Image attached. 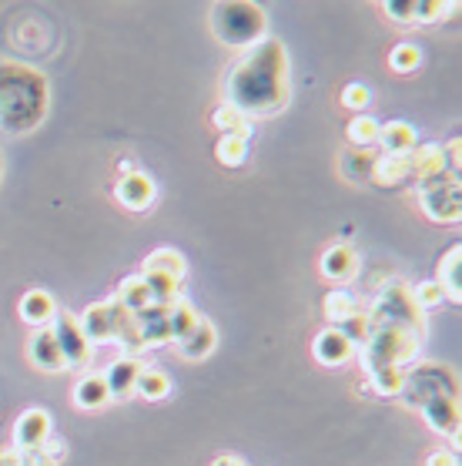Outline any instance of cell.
<instances>
[{"instance_id":"obj_1","label":"cell","mask_w":462,"mask_h":466,"mask_svg":"<svg viewBox=\"0 0 462 466\" xmlns=\"http://www.w3.org/2000/svg\"><path fill=\"white\" fill-rule=\"evenodd\" d=\"M225 105L238 107L248 121L272 117L288 105V51L282 41L265 37L228 67Z\"/></svg>"},{"instance_id":"obj_2","label":"cell","mask_w":462,"mask_h":466,"mask_svg":"<svg viewBox=\"0 0 462 466\" xmlns=\"http://www.w3.org/2000/svg\"><path fill=\"white\" fill-rule=\"evenodd\" d=\"M402 400L419 410L422 420L436 430V433L452 436V443L459 446V382L449 366H416L406 370V382H402Z\"/></svg>"},{"instance_id":"obj_3","label":"cell","mask_w":462,"mask_h":466,"mask_svg":"<svg viewBox=\"0 0 462 466\" xmlns=\"http://www.w3.org/2000/svg\"><path fill=\"white\" fill-rule=\"evenodd\" d=\"M47 117V77L21 61H0V131L27 135Z\"/></svg>"},{"instance_id":"obj_4","label":"cell","mask_w":462,"mask_h":466,"mask_svg":"<svg viewBox=\"0 0 462 466\" xmlns=\"http://www.w3.org/2000/svg\"><path fill=\"white\" fill-rule=\"evenodd\" d=\"M422 346V332L402 326H368V336L362 342V370H409Z\"/></svg>"},{"instance_id":"obj_5","label":"cell","mask_w":462,"mask_h":466,"mask_svg":"<svg viewBox=\"0 0 462 466\" xmlns=\"http://www.w3.org/2000/svg\"><path fill=\"white\" fill-rule=\"evenodd\" d=\"M211 34L218 37L221 44L228 47H255L258 41H265V31H268V17L258 4H248V0H225V4H215L208 14Z\"/></svg>"},{"instance_id":"obj_6","label":"cell","mask_w":462,"mask_h":466,"mask_svg":"<svg viewBox=\"0 0 462 466\" xmlns=\"http://www.w3.org/2000/svg\"><path fill=\"white\" fill-rule=\"evenodd\" d=\"M77 319H81V329H85V336L91 346L105 342V346H131V350H137L135 316H131L127 309H121L117 299L87 306Z\"/></svg>"},{"instance_id":"obj_7","label":"cell","mask_w":462,"mask_h":466,"mask_svg":"<svg viewBox=\"0 0 462 466\" xmlns=\"http://www.w3.org/2000/svg\"><path fill=\"white\" fill-rule=\"evenodd\" d=\"M366 316H368V326H402L426 336V316L412 302V292L406 282H389V286L378 289L376 302H372V309H368Z\"/></svg>"},{"instance_id":"obj_8","label":"cell","mask_w":462,"mask_h":466,"mask_svg":"<svg viewBox=\"0 0 462 466\" xmlns=\"http://www.w3.org/2000/svg\"><path fill=\"white\" fill-rule=\"evenodd\" d=\"M419 212L436 225H456L462 215V185L452 175H439L419 185Z\"/></svg>"},{"instance_id":"obj_9","label":"cell","mask_w":462,"mask_h":466,"mask_svg":"<svg viewBox=\"0 0 462 466\" xmlns=\"http://www.w3.org/2000/svg\"><path fill=\"white\" fill-rule=\"evenodd\" d=\"M47 329H51L54 339H57L64 366H87V362H91L95 346L87 342L85 329H81V319L74 316V312H61V309H57V316H54V322Z\"/></svg>"},{"instance_id":"obj_10","label":"cell","mask_w":462,"mask_h":466,"mask_svg":"<svg viewBox=\"0 0 462 466\" xmlns=\"http://www.w3.org/2000/svg\"><path fill=\"white\" fill-rule=\"evenodd\" d=\"M382 11L389 14L396 24H439L442 17L459 11V4H442V0H389L382 4Z\"/></svg>"},{"instance_id":"obj_11","label":"cell","mask_w":462,"mask_h":466,"mask_svg":"<svg viewBox=\"0 0 462 466\" xmlns=\"http://www.w3.org/2000/svg\"><path fill=\"white\" fill-rule=\"evenodd\" d=\"M155 195H158V185H155V178L145 175V171L125 175V178H117V185H115V198L125 205L127 212H145L147 205L155 202Z\"/></svg>"},{"instance_id":"obj_12","label":"cell","mask_w":462,"mask_h":466,"mask_svg":"<svg viewBox=\"0 0 462 466\" xmlns=\"http://www.w3.org/2000/svg\"><path fill=\"white\" fill-rule=\"evenodd\" d=\"M439 175H449L446 168V148L429 141V145H416L409 151V178H416V185L422 181H432L439 178Z\"/></svg>"},{"instance_id":"obj_13","label":"cell","mask_w":462,"mask_h":466,"mask_svg":"<svg viewBox=\"0 0 462 466\" xmlns=\"http://www.w3.org/2000/svg\"><path fill=\"white\" fill-rule=\"evenodd\" d=\"M318 265H322V276H326L328 282H336V286H348V282L358 276V255H356V248L346 242L326 248V255H322Z\"/></svg>"},{"instance_id":"obj_14","label":"cell","mask_w":462,"mask_h":466,"mask_svg":"<svg viewBox=\"0 0 462 466\" xmlns=\"http://www.w3.org/2000/svg\"><path fill=\"white\" fill-rule=\"evenodd\" d=\"M47 436H51V413H44V410H24V413L17 416L14 440H17V450H21V453H31V450L44 446Z\"/></svg>"},{"instance_id":"obj_15","label":"cell","mask_w":462,"mask_h":466,"mask_svg":"<svg viewBox=\"0 0 462 466\" xmlns=\"http://www.w3.org/2000/svg\"><path fill=\"white\" fill-rule=\"evenodd\" d=\"M312 352H316V360L322 362V366H346V362L356 356V346H352L336 326H328L316 336Z\"/></svg>"},{"instance_id":"obj_16","label":"cell","mask_w":462,"mask_h":466,"mask_svg":"<svg viewBox=\"0 0 462 466\" xmlns=\"http://www.w3.org/2000/svg\"><path fill=\"white\" fill-rule=\"evenodd\" d=\"M436 286L452 306L462 302V245H452L449 252L439 258V272H436Z\"/></svg>"},{"instance_id":"obj_17","label":"cell","mask_w":462,"mask_h":466,"mask_svg":"<svg viewBox=\"0 0 462 466\" xmlns=\"http://www.w3.org/2000/svg\"><path fill=\"white\" fill-rule=\"evenodd\" d=\"M17 309H21L24 322L34 329H47L54 322V316H57V302H54V296L47 292V289H31V292H24L21 306Z\"/></svg>"},{"instance_id":"obj_18","label":"cell","mask_w":462,"mask_h":466,"mask_svg":"<svg viewBox=\"0 0 462 466\" xmlns=\"http://www.w3.org/2000/svg\"><path fill=\"white\" fill-rule=\"evenodd\" d=\"M215 346H218V332H215V326H211L208 319H198V322L191 326L188 336L178 339V352L191 362H201L205 356H211Z\"/></svg>"},{"instance_id":"obj_19","label":"cell","mask_w":462,"mask_h":466,"mask_svg":"<svg viewBox=\"0 0 462 466\" xmlns=\"http://www.w3.org/2000/svg\"><path fill=\"white\" fill-rule=\"evenodd\" d=\"M27 356L37 370L44 372H61L64 370V360H61V350H57V339H54L51 329H34L31 342H27Z\"/></svg>"},{"instance_id":"obj_20","label":"cell","mask_w":462,"mask_h":466,"mask_svg":"<svg viewBox=\"0 0 462 466\" xmlns=\"http://www.w3.org/2000/svg\"><path fill=\"white\" fill-rule=\"evenodd\" d=\"M322 312H326V319L332 326H342V322H348V319L358 316V312H366V309H362V299H358L352 289L336 286V289H328L326 299H322Z\"/></svg>"},{"instance_id":"obj_21","label":"cell","mask_w":462,"mask_h":466,"mask_svg":"<svg viewBox=\"0 0 462 466\" xmlns=\"http://www.w3.org/2000/svg\"><path fill=\"white\" fill-rule=\"evenodd\" d=\"M137 372H141V362L131 360V356L111 362V366L101 372V376H105V382H107V396H111V400H127V396L135 392Z\"/></svg>"},{"instance_id":"obj_22","label":"cell","mask_w":462,"mask_h":466,"mask_svg":"<svg viewBox=\"0 0 462 466\" xmlns=\"http://www.w3.org/2000/svg\"><path fill=\"white\" fill-rule=\"evenodd\" d=\"M382 155H409L419 145V135L409 121H389V125H378V141Z\"/></svg>"},{"instance_id":"obj_23","label":"cell","mask_w":462,"mask_h":466,"mask_svg":"<svg viewBox=\"0 0 462 466\" xmlns=\"http://www.w3.org/2000/svg\"><path fill=\"white\" fill-rule=\"evenodd\" d=\"M111 403L107 396V382L101 372H87L85 380L74 386V406L77 410H105Z\"/></svg>"},{"instance_id":"obj_24","label":"cell","mask_w":462,"mask_h":466,"mask_svg":"<svg viewBox=\"0 0 462 466\" xmlns=\"http://www.w3.org/2000/svg\"><path fill=\"white\" fill-rule=\"evenodd\" d=\"M141 272H155V276L181 282L185 272H188V262H185V255H181L178 248H155V252L145 258V268H141Z\"/></svg>"},{"instance_id":"obj_25","label":"cell","mask_w":462,"mask_h":466,"mask_svg":"<svg viewBox=\"0 0 462 466\" xmlns=\"http://www.w3.org/2000/svg\"><path fill=\"white\" fill-rule=\"evenodd\" d=\"M372 181L382 185V188H392V185L409 181V155H376Z\"/></svg>"},{"instance_id":"obj_26","label":"cell","mask_w":462,"mask_h":466,"mask_svg":"<svg viewBox=\"0 0 462 466\" xmlns=\"http://www.w3.org/2000/svg\"><path fill=\"white\" fill-rule=\"evenodd\" d=\"M117 302H121V309H127L131 316H137V312H145L147 306H155L151 302V289H147V282L141 276H127L121 286H117Z\"/></svg>"},{"instance_id":"obj_27","label":"cell","mask_w":462,"mask_h":466,"mask_svg":"<svg viewBox=\"0 0 462 466\" xmlns=\"http://www.w3.org/2000/svg\"><path fill=\"white\" fill-rule=\"evenodd\" d=\"M211 125L218 127L221 135H235V138H245V141L252 138V121H248L238 107L225 105V101L211 111Z\"/></svg>"},{"instance_id":"obj_28","label":"cell","mask_w":462,"mask_h":466,"mask_svg":"<svg viewBox=\"0 0 462 466\" xmlns=\"http://www.w3.org/2000/svg\"><path fill=\"white\" fill-rule=\"evenodd\" d=\"M135 392L137 396H145V400H165V396L171 392L168 372L158 370V366H141L137 382H135Z\"/></svg>"},{"instance_id":"obj_29","label":"cell","mask_w":462,"mask_h":466,"mask_svg":"<svg viewBox=\"0 0 462 466\" xmlns=\"http://www.w3.org/2000/svg\"><path fill=\"white\" fill-rule=\"evenodd\" d=\"M198 319H201V316L195 312V306H191L188 299L178 296V299H175V302L168 306V336H171L175 342H178L181 336H188L191 326H195Z\"/></svg>"},{"instance_id":"obj_30","label":"cell","mask_w":462,"mask_h":466,"mask_svg":"<svg viewBox=\"0 0 462 466\" xmlns=\"http://www.w3.org/2000/svg\"><path fill=\"white\" fill-rule=\"evenodd\" d=\"M346 135H348V145H352V148L368 151L378 141V121L368 115H356L352 121H348Z\"/></svg>"},{"instance_id":"obj_31","label":"cell","mask_w":462,"mask_h":466,"mask_svg":"<svg viewBox=\"0 0 462 466\" xmlns=\"http://www.w3.org/2000/svg\"><path fill=\"white\" fill-rule=\"evenodd\" d=\"M215 158L225 168H242L245 161H248V141L235 138V135H221L218 145H215Z\"/></svg>"},{"instance_id":"obj_32","label":"cell","mask_w":462,"mask_h":466,"mask_svg":"<svg viewBox=\"0 0 462 466\" xmlns=\"http://www.w3.org/2000/svg\"><path fill=\"white\" fill-rule=\"evenodd\" d=\"M372 165H376V155L372 151H358L352 148L348 155H342V175L348 181H372Z\"/></svg>"},{"instance_id":"obj_33","label":"cell","mask_w":462,"mask_h":466,"mask_svg":"<svg viewBox=\"0 0 462 466\" xmlns=\"http://www.w3.org/2000/svg\"><path fill=\"white\" fill-rule=\"evenodd\" d=\"M402 382H406V370H376L368 372V386L376 396H399L402 392Z\"/></svg>"},{"instance_id":"obj_34","label":"cell","mask_w":462,"mask_h":466,"mask_svg":"<svg viewBox=\"0 0 462 466\" xmlns=\"http://www.w3.org/2000/svg\"><path fill=\"white\" fill-rule=\"evenodd\" d=\"M389 64H392V71H399V75H412V71L422 64V51L416 47V44L406 41V44H399V47H392Z\"/></svg>"},{"instance_id":"obj_35","label":"cell","mask_w":462,"mask_h":466,"mask_svg":"<svg viewBox=\"0 0 462 466\" xmlns=\"http://www.w3.org/2000/svg\"><path fill=\"white\" fill-rule=\"evenodd\" d=\"M412 292V302L426 312V309H436V306H442L446 302V296H442V289L436 286V279H429V282H419V286H412L409 289Z\"/></svg>"},{"instance_id":"obj_36","label":"cell","mask_w":462,"mask_h":466,"mask_svg":"<svg viewBox=\"0 0 462 466\" xmlns=\"http://www.w3.org/2000/svg\"><path fill=\"white\" fill-rule=\"evenodd\" d=\"M368 101H372V95H368L366 85H346L342 87V105L352 107V111H358V115H366Z\"/></svg>"},{"instance_id":"obj_37","label":"cell","mask_w":462,"mask_h":466,"mask_svg":"<svg viewBox=\"0 0 462 466\" xmlns=\"http://www.w3.org/2000/svg\"><path fill=\"white\" fill-rule=\"evenodd\" d=\"M459 151H462V141L452 138L449 148H446V168H449L452 178H459Z\"/></svg>"},{"instance_id":"obj_38","label":"cell","mask_w":462,"mask_h":466,"mask_svg":"<svg viewBox=\"0 0 462 466\" xmlns=\"http://www.w3.org/2000/svg\"><path fill=\"white\" fill-rule=\"evenodd\" d=\"M426 466H459V460H456L452 450H432L429 460H426Z\"/></svg>"},{"instance_id":"obj_39","label":"cell","mask_w":462,"mask_h":466,"mask_svg":"<svg viewBox=\"0 0 462 466\" xmlns=\"http://www.w3.org/2000/svg\"><path fill=\"white\" fill-rule=\"evenodd\" d=\"M0 466H24L21 450H0Z\"/></svg>"},{"instance_id":"obj_40","label":"cell","mask_w":462,"mask_h":466,"mask_svg":"<svg viewBox=\"0 0 462 466\" xmlns=\"http://www.w3.org/2000/svg\"><path fill=\"white\" fill-rule=\"evenodd\" d=\"M211 466H245V460H238V456H218Z\"/></svg>"},{"instance_id":"obj_41","label":"cell","mask_w":462,"mask_h":466,"mask_svg":"<svg viewBox=\"0 0 462 466\" xmlns=\"http://www.w3.org/2000/svg\"><path fill=\"white\" fill-rule=\"evenodd\" d=\"M117 171H121V178H125V175H135V171H137V165H135V161L121 158V161H117Z\"/></svg>"},{"instance_id":"obj_42","label":"cell","mask_w":462,"mask_h":466,"mask_svg":"<svg viewBox=\"0 0 462 466\" xmlns=\"http://www.w3.org/2000/svg\"><path fill=\"white\" fill-rule=\"evenodd\" d=\"M0 171H4V161H0Z\"/></svg>"}]
</instances>
